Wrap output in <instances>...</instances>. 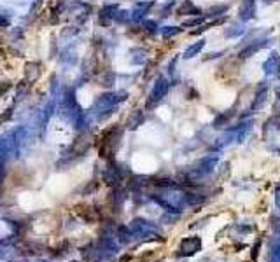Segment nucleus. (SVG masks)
Returning <instances> with one entry per match:
<instances>
[{"instance_id":"obj_1","label":"nucleus","mask_w":280,"mask_h":262,"mask_svg":"<svg viewBox=\"0 0 280 262\" xmlns=\"http://www.w3.org/2000/svg\"><path fill=\"white\" fill-rule=\"evenodd\" d=\"M168 91H170V81H168L167 77H163V75H160V77L154 81V84H152L151 91H149L145 107H147V109H154V107H158L165 98H167Z\"/></svg>"},{"instance_id":"obj_2","label":"nucleus","mask_w":280,"mask_h":262,"mask_svg":"<svg viewBox=\"0 0 280 262\" xmlns=\"http://www.w3.org/2000/svg\"><path fill=\"white\" fill-rule=\"evenodd\" d=\"M270 46V39L266 35H256V39L243 44V47H240L238 51V59H249L252 56H256V53L263 51L265 47Z\"/></svg>"},{"instance_id":"obj_3","label":"nucleus","mask_w":280,"mask_h":262,"mask_svg":"<svg viewBox=\"0 0 280 262\" xmlns=\"http://www.w3.org/2000/svg\"><path fill=\"white\" fill-rule=\"evenodd\" d=\"M268 94H270V84L266 81H261L258 86H256V93H254V100H252V107L251 109L254 112L261 110L263 107L266 105L268 102Z\"/></svg>"},{"instance_id":"obj_4","label":"nucleus","mask_w":280,"mask_h":262,"mask_svg":"<svg viewBox=\"0 0 280 262\" xmlns=\"http://www.w3.org/2000/svg\"><path fill=\"white\" fill-rule=\"evenodd\" d=\"M256 11H258V2L256 0H242L238 7V19L242 23H247L256 18Z\"/></svg>"},{"instance_id":"obj_5","label":"nucleus","mask_w":280,"mask_h":262,"mask_svg":"<svg viewBox=\"0 0 280 262\" xmlns=\"http://www.w3.org/2000/svg\"><path fill=\"white\" fill-rule=\"evenodd\" d=\"M156 6L154 0H139V2L133 6V11H132V19L133 21H144V18L149 14V11Z\"/></svg>"},{"instance_id":"obj_6","label":"nucleus","mask_w":280,"mask_h":262,"mask_svg":"<svg viewBox=\"0 0 280 262\" xmlns=\"http://www.w3.org/2000/svg\"><path fill=\"white\" fill-rule=\"evenodd\" d=\"M263 72L268 77H280V56L277 53H271L265 61H263Z\"/></svg>"},{"instance_id":"obj_7","label":"nucleus","mask_w":280,"mask_h":262,"mask_svg":"<svg viewBox=\"0 0 280 262\" xmlns=\"http://www.w3.org/2000/svg\"><path fill=\"white\" fill-rule=\"evenodd\" d=\"M177 16H186V18H191V16H202L203 11L196 6L193 0H184L179 7H177Z\"/></svg>"},{"instance_id":"obj_8","label":"nucleus","mask_w":280,"mask_h":262,"mask_svg":"<svg viewBox=\"0 0 280 262\" xmlns=\"http://www.w3.org/2000/svg\"><path fill=\"white\" fill-rule=\"evenodd\" d=\"M205 46H207V41H205V39H200L198 42L191 44V46H188L186 49H184L182 58L184 59H193L195 56H198V54L202 53V51L205 49Z\"/></svg>"},{"instance_id":"obj_9","label":"nucleus","mask_w":280,"mask_h":262,"mask_svg":"<svg viewBox=\"0 0 280 262\" xmlns=\"http://www.w3.org/2000/svg\"><path fill=\"white\" fill-rule=\"evenodd\" d=\"M243 34H245V26H243V23L240 21V19L236 23H231V25L224 30V37L226 39H238L242 37Z\"/></svg>"},{"instance_id":"obj_10","label":"nucleus","mask_w":280,"mask_h":262,"mask_svg":"<svg viewBox=\"0 0 280 262\" xmlns=\"http://www.w3.org/2000/svg\"><path fill=\"white\" fill-rule=\"evenodd\" d=\"M145 121V116L142 110H133L128 116V121H126V128L128 129H137L139 126H142V122Z\"/></svg>"},{"instance_id":"obj_11","label":"nucleus","mask_w":280,"mask_h":262,"mask_svg":"<svg viewBox=\"0 0 280 262\" xmlns=\"http://www.w3.org/2000/svg\"><path fill=\"white\" fill-rule=\"evenodd\" d=\"M228 9H230V6H226V4H219V6H212L210 9L205 11V16L207 18H221V16H226Z\"/></svg>"},{"instance_id":"obj_12","label":"nucleus","mask_w":280,"mask_h":262,"mask_svg":"<svg viewBox=\"0 0 280 262\" xmlns=\"http://www.w3.org/2000/svg\"><path fill=\"white\" fill-rule=\"evenodd\" d=\"M130 56H133L130 59L133 65H144V63L147 61V53H145L142 47H135V49L130 51Z\"/></svg>"},{"instance_id":"obj_13","label":"nucleus","mask_w":280,"mask_h":262,"mask_svg":"<svg viewBox=\"0 0 280 262\" xmlns=\"http://www.w3.org/2000/svg\"><path fill=\"white\" fill-rule=\"evenodd\" d=\"M205 21H207V16L205 14H202V16H191V18H188V19H184L182 21V28H191V26H202V25H205Z\"/></svg>"},{"instance_id":"obj_14","label":"nucleus","mask_w":280,"mask_h":262,"mask_svg":"<svg viewBox=\"0 0 280 262\" xmlns=\"http://www.w3.org/2000/svg\"><path fill=\"white\" fill-rule=\"evenodd\" d=\"M182 26H163V28L160 30L161 37L163 39H170V37H175V35L182 34Z\"/></svg>"},{"instance_id":"obj_15","label":"nucleus","mask_w":280,"mask_h":262,"mask_svg":"<svg viewBox=\"0 0 280 262\" xmlns=\"http://www.w3.org/2000/svg\"><path fill=\"white\" fill-rule=\"evenodd\" d=\"M142 28L149 31V34H158V31L161 30L156 19H144V21H142Z\"/></svg>"},{"instance_id":"obj_16","label":"nucleus","mask_w":280,"mask_h":262,"mask_svg":"<svg viewBox=\"0 0 280 262\" xmlns=\"http://www.w3.org/2000/svg\"><path fill=\"white\" fill-rule=\"evenodd\" d=\"M231 116H233V112H231V110H228V112H223V114H221V116H217V119L214 121V126H215V128H223L224 122L230 121Z\"/></svg>"},{"instance_id":"obj_17","label":"nucleus","mask_w":280,"mask_h":262,"mask_svg":"<svg viewBox=\"0 0 280 262\" xmlns=\"http://www.w3.org/2000/svg\"><path fill=\"white\" fill-rule=\"evenodd\" d=\"M173 6H175V0H167V2L161 6V16H163V18L165 16H170Z\"/></svg>"},{"instance_id":"obj_18","label":"nucleus","mask_w":280,"mask_h":262,"mask_svg":"<svg viewBox=\"0 0 280 262\" xmlns=\"http://www.w3.org/2000/svg\"><path fill=\"white\" fill-rule=\"evenodd\" d=\"M266 126H271L273 129H278L280 131V114H275L271 119H268Z\"/></svg>"},{"instance_id":"obj_19","label":"nucleus","mask_w":280,"mask_h":262,"mask_svg":"<svg viewBox=\"0 0 280 262\" xmlns=\"http://www.w3.org/2000/svg\"><path fill=\"white\" fill-rule=\"evenodd\" d=\"M175 65H177V58H172L170 63H168V67H167V72H168V75H170L172 79H175V74H177Z\"/></svg>"},{"instance_id":"obj_20","label":"nucleus","mask_w":280,"mask_h":262,"mask_svg":"<svg viewBox=\"0 0 280 262\" xmlns=\"http://www.w3.org/2000/svg\"><path fill=\"white\" fill-rule=\"evenodd\" d=\"M221 54H224V51H217V53H210V54H207V58H205V59H214V58H219Z\"/></svg>"},{"instance_id":"obj_21","label":"nucleus","mask_w":280,"mask_h":262,"mask_svg":"<svg viewBox=\"0 0 280 262\" xmlns=\"http://www.w3.org/2000/svg\"><path fill=\"white\" fill-rule=\"evenodd\" d=\"M275 96H277V100H280V84L275 87Z\"/></svg>"},{"instance_id":"obj_22","label":"nucleus","mask_w":280,"mask_h":262,"mask_svg":"<svg viewBox=\"0 0 280 262\" xmlns=\"http://www.w3.org/2000/svg\"><path fill=\"white\" fill-rule=\"evenodd\" d=\"M275 2H278V0H263V4H266V6L268 4H275Z\"/></svg>"}]
</instances>
